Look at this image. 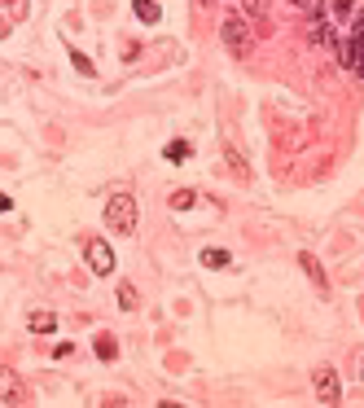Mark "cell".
<instances>
[{"mask_svg":"<svg viewBox=\"0 0 364 408\" xmlns=\"http://www.w3.org/2000/svg\"><path fill=\"white\" fill-rule=\"evenodd\" d=\"M220 36H224V48L232 58H246L250 48H255V36H250V22L242 18V14H228L224 18V27H220Z\"/></svg>","mask_w":364,"mask_h":408,"instance_id":"6da1fadb","label":"cell"},{"mask_svg":"<svg viewBox=\"0 0 364 408\" xmlns=\"http://www.w3.org/2000/svg\"><path fill=\"white\" fill-rule=\"evenodd\" d=\"M106 228L110 233H132L136 228V198L132 193H114L106 202Z\"/></svg>","mask_w":364,"mask_h":408,"instance_id":"7a4b0ae2","label":"cell"},{"mask_svg":"<svg viewBox=\"0 0 364 408\" xmlns=\"http://www.w3.org/2000/svg\"><path fill=\"white\" fill-rule=\"evenodd\" d=\"M84 250H88V264H92V272H97V277H110V272H114V250L101 242V237H88V242H84Z\"/></svg>","mask_w":364,"mask_h":408,"instance_id":"3957f363","label":"cell"},{"mask_svg":"<svg viewBox=\"0 0 364 408\" xmlns=\"http://www.w3.org/2000/svg\"><path fill=\"white\" fill-rule=\"evenodd\" d=\"M311 387H316V399L321 404H338V399H343V387H338V373L333 369H316V373H311Z\"/></svg>","mask_w":364,"mask_h":408,"instance_id":"277c9868","label":"cell"},{"mask_svg":"<svg viewBox=\"0 0 364 408\" xmlns=\"http://www.w3.org/2000/svg\"><path fill=\"white\" fill-rule=\"evenodd\" d=\"M360 62H364V14H355V27L347 40V70H355Z\"/></svg>","mask_w":364,"mask_h":408,"instance_id":"5b68a950","label":"cell"},{"mask_svg":"<svg viewBox=\"0 0 364 408\" xmlns=\"http://www.w3.org/2000/svg\"><path fill=\"white\" fill-rule=\"evenodd\" d=\"M299 268H303V272L311 277V286H316L321 294L329 290V277H325V268H321V259H316V254H311V250H303V254H299Z\"/></svg>","mask_w":364,"mask_h":408,"instance_id":"8992f818","label":"cell"},{"mask_svg":"<svg viewBox=\"0 0 364 408\" xmlns=\"http://www.w3.org/2000/svg\"><path fill=\"white\" fill-rule=\"evenodd\" d=\"M27 329H31V334H53L58 316H53V312H31V316H27Z\"/></svg>","mask_w":364,"mask_h":408,"instance_id":"52a82bcc","label":"cell"},{"mask_svg":"<svg viewBox=\"0 0 364 408\" xmlns=\"http://www.w3.org/2000/svg\"><path fill=\"white\" fill-rule=\"evenodd\" d=\"M132 9H136V18L145 22V27H154V22L163 18V9H159V0H132Z\"/></svg>","mask_w":364,"mask_h":408,"instance_id":"ba28073f","label":"cell"},{"mask_svg":"<svg viewBox=\"0 0 364 408\" xmlns=\"http://www.w3.org/2000/svg\"><path fill=\"white\" fill-rule=\"evenodd\" d=\"M14 395H18V377L9 365H0V399H14Z\"/></svg>","mask_w":364,"mask_h":408,"instance_id":"9c48e42d","label":"cell"},{"mask_svg":"<svg viewBox=\"0 0 364 408\" xmlns=\"http://www.w3.org/2000/svg\"><path fill=\"white\" fill-rule=\"evenodd\" d=\"M228 259H232V254H228V250H220V246L202 250V264H206V268H228Z\"/></svg>","mask_w":364,"mask_h":408,"instance_id":"30bf717a","label":"cell"},{"mask_svg":"<svg viewBox=\"0 0 364 408\" xmlns=\"http://www.w3.org/2000/svg\"><path fill=\"white\" fill-rule=\"evenodd\" d=\"M114 355H119L114 338H110V334H97V360H114Z\"/></svg>","mask_w":364,"mask_h":408,"instance_id":"8fae6325","label":"cell"},{"mask_svg":"<svg viewBox=\"0 0 364 408\" xmlns=\"http://www.w3.org/2000/svg\"><path fill=\"white\" fill-rule=\"evenodd\" d=\"M189 154H193L189 141H171V145H167V163H185Z\"/></svg>","mask_w":364,"mask_h":408,"instance_id":"7c38bea8","label":"cell"},{"mask_svg":"<svg viewBox=\"0 0 364 408\" xmlns=\"http://www.w3.org/2000/svg\"><path fill=\"white\" fill-rule=\"evenodd\" d=\"M136 303H141V299H136V290H132V286L123 281V286H119V308H123V312H132Z\"/></svg>","mask_w":364,"mask_h":408,"instance_id":"4fadbf2b","label":"cell"},{"mask_svg":"<svg viewBox=\"0 0 364 408\" xmlns=\"http://www.w3.org/2000/svg\"><path fill=\"white\" fill-rule=\"evenodd\" d=\"M193 202H198V198H193V189H180V193H171V207H176V211H189Z\"/></svg>","mask_w":364,"mask_h":408,"instance_id":"5bb4252c","label":"cell"},{"mask_svg":"<svg viewBox=\"0 0 364 408\" xmlns=\"http://www.w3.org/2000/svg\"><path fill=\"white\" fill-rule=\"evenodd\" d=\"M70 62H75V70H80V75H97V70H92V62L80 53V48H70Z\"/></svg>","mask_w":364,"mask_h":408,"instance_id":"9a60e30c","label":"cell"},{"mask_svg":"<svg viewBox=\"0 0 364 408\" xmlns=\"http://www.w3.org/2000/svg\"><path fill=\"white\" fill-rule=\"evenodd\" d=\"M264 18V0H242V18Z\"/></svg>","mask_w":364,"mask_h":408,"instance_id":"2e32d148","label":"cell"},{"mask_svg":"<svg viewBox=\"0 0 364 408\" xmlns=\"http://www.w3.org/2000/svg\"><path fill=\"white\" fill-rule=\"evenodd\" d=\"M290 5H294V9H303V14H311V9L321 5V0H290Z\"/></svg>","mask_w":364,"mask_h":408,"instance_id":"e0dca14e","label":"cell"},{"mask_svg":"<svg viewBox=\"0 0 364 408\" xmlns=\"http://www.w3.org/2000/svg\"><path fill=\"white\" fill-rule=\"evenodd\" d=\"M351 5L355 0H333V14H351Z\"/></svg>","mask_w":364,"mask_h":408,"instance_id":"ac0fdd59","label":"cell"},{"mask_svg":"<svg viewBox=\"0 0 364 408\" xmlns=\"http://www.w3.org/2000/svg\"><path fill=\"white\" fill-rule=\"evenodd\" d=\"M0 211H14V202H9L5 193H0Z\"/></svg>","mask_w":364,"mask_h":408,"instance_id":"d6986e66","label":"cell"},{"mask_svg":"<svg viewBox=\"0 0 364 408\" xmlns=\"http://www.w3.org/2000/svg\"><path fill=\"white\" fill-rule=\"evenodd\" d=\"M351 75H360V80H364V62H360V66H355V70H351Z\"/></svg>","mask_w":364,"mask_h":408,"instance_id":"ffe728a7","label":"cell"},{"mask_svg":"<svg viewBox=\"0 0 364 408\" xmlns=\"http://www.w3.org/2000/svg\"><path fill=\"white\" fill-rule=\"evenodd\" d=\"M360 377H364V360H360Z\"/></svg>","mask_w":364,"mask_h":408,"instance_id":"44dd1931","label":"cell"},{"mask_svg":"<svg viewBox=\"0 0 364 408\" xmlns=\"http://www.w3.org/2000/svg\"><path fill=\"white\" fill-rule=\"evenodd\" d=\"M202 5H215V0H202Z\"/></svg>","mask_w":364,"mask_h":408,"instance_id":"7402d4cb","label":"cell"},{"mask_svg":"<svg viewBox=\"0 0 364 408\" xmlns=\"http://www.w3.org/2000/svg\"><path fill=\"white\" fill-rule=\"evenodd\" d=\"M9 5H14V0H9Z\"/></svg>","mask_w":364,"mask_h":408,"instance_id":"603a6c76","label":"cell"}]
</instances>
